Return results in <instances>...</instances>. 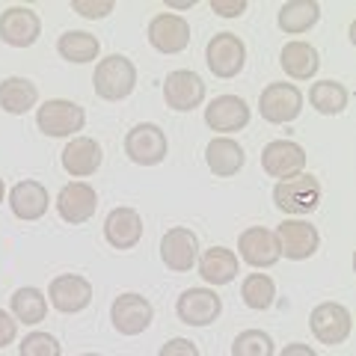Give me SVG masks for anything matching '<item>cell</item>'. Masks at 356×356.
<instances>
[{
  "label": "cell",
  "instance_id": "19",
  "mask_svg": "<svg viewBox=\"0 0 356 356\" xmlns=\"http://www.w3.org/2000/svg\"><path fill=\"white\" fill-rule=\"evenodd\" d=\"M57 211H60V217L65 222H72V226L92 220L95 211H98V193H95V187L86 184V181L65 184L63 191L57 193Z\"/></svg>",
  "mask_w": 356,
  "mask_h": 356
},
{
  "label": "cell",
  "instance_id": "5",
  "mask_svg": "<svg viewBox=\"0 0 356 356\" xmlns=\"http://www.w3.org/2000/svg\"><path fill=\"white\" fill-rule=\"evenodd\" d=\"M309 327H312V336H315L321 344H344L348 336L353 332V315L344 303H318L309 315Z\"/></svg>",
  "mask_w": 356,
  "mask_h": 356
},
{
  "label": "cell",
  "instance_id": "21",
  "mask_svg": "<svg viewBox=\"0 0 356 356\" xmlns=\"http://www.w3.org/2000/svg\"><path fill=\"white\" fill-rule=\"evenodd\" d=\"M60 161H63V170L72 178H86V175H95L104 154L92 137H72L60 152Z\"/></svg>",
  "mask_w": 356,
  "mask_h": 356
},
{
  "label": "cell",
  "instance_id": "1",
  "mask_svg": "<svg viewBox=\"0 0 356 356\" xmlns=\"http://www.w3.org/2000/svg\"><path fill=\"white\" fill-rule=\"evenodd\" d=\"M92 86H95V95L104 98V102H122L137 86V65L125 54H110V57L98 60Z\"/></svg>",
  "mask_w": 356,
  "mask_h": 356
},
{
  "label": "cell",
  "instance_id": "41",
  "mask_svg": "<svg viewBox=\"0 0 356 356\" xmlns=\"http://www.w3.org/2000/svg\"><path fill=\"white\" fill-rule=\"evenodd\" d=\"M81 356H102V353H81Z\"/></svg>",
  "mask_w": 356,
  "mask_h": 356
},
{
  "label": "cell",
  "instance_id": "11",
  "mask_svg": "<svg viewBox=\"0 0 356 356\" xmlns=\"http://www.w3.org/2000/svg\"><path fill=\"white\" fill-rule=\"evenodd\" d=\"M42 36V18L30 6H9L0 13V42L9 48H30Z\"/></svg>",
  "mask_w": 356,
  "mask_h": 356
},
{
  "label": "cell",
  "instance_id": "14",
  "mask_svg": "<svg viewBox=\"0 0 356 356\" xmlns=\"http://www.w3.org/2000/svg\"><path fill=\"white\" fill-rule=\"evenodd\" d=\"M261 170L270 178H294L306 170V149L294 140H273L261 149Z\"/></svg>",
  "mask_w": 356,
  "mask_h": 356
},
{
  "label": "cell",
  "instance_id": "2",
  "mask_svg": "<svg viewBox=\"0 0 356 356\" xmlns=\"http://www.w3.org/2000/svg\"><path fill=\"white\" fill-rule=\"evenodd\" d=\"M273 205L282 211L285 217H303L312 214L321 205V181L312 172H300L285 181H276L273 187Z\"/></svg>",
  "mask_w": 356,
  "mask_h": 356
},
{
  "label": "cell",
  "instance_id": "9",
  "mask_svg": "<svg viewBox=\"0 0 356 356\" xmlns=\"http://www.w3.org/2000/svg\"><path fill=\"white\" fill-rule=\"evenodd\" d=\"M273 235H276V243H280V255H285V259H291V261H306L321 247V235L309 220L288 217L280 222V229H276Z\"/></svg>",
  "mask_w": 356,
  "mask_h": 356
},
{
  "label": "cell",
  "instance_id": "20",
  "mask_svg": "<svg viewBox=\"0 0 356 356\" xmlns=\"http://www.w3.org/2000/svg\"><path fill=\"white\" fill-rule=\"evenodd\" d=\"M48 205H51L48 187L42 181H33V178H24V181H18L13 191H9V208H13V214L24 222L42 220L48 214Z\"/></svg>",
  "mask_w": 356,
  "mask_h": 356
},
{
  "label": "cell",
  "instance_id": "17",
  "mask_svg": "<svg viewBox=\"0 0 356 356\" xmlns=\"http://www.w3.org/2000/svg\"><path fill=\"white\" fill-rule=\"evenodd\" d=\"M149 44L161 54H181L191 44V24L175 13H161L149 21Z\"/></svg>",
  "mask_w": 356,
  "mask_h": 356
},
{
  "label": "cell",
  "instance_id": "4",
  "mask_svg": "<svg viewBox=\"0 0 356 356\" xmlns=\"http://www.w3.org/2000/svg\"><path fill=\"white\" fill-rule=\"evenodd\" d=\"M205 63L208 69L214 72V77H222V81H232L243 72L247 65V44H243L241 36L235 33H217L211 36L208 48H205Z\"/></svg>",
  "mask_w": 356,
  "mask_h": 356
},
{
  "label": "cell",
  "instance_id": "35",
  "mask_svg": "<svg viewBox=\"0 0 356 356\" xmlns=\"http://www.w3.org/2000/svg\"><path fill=\"white\" fill-rule=\"evenodd\" d=\"M158 356H199V348H196V341L191 339H170L163 344V348L158 350Z\"/></svg>",
  "mask_w": 356,
  "mask_h": 356
},
{
  "label": "cell",
  "instance_id": "33",
  "mask_svg": "<svg viewBox=\"0 0 356 356\" xmlns=\"http://www.w3.org/2000/svg\"><path fill=\"white\" fill-rule=\"evenodd\" d=\"M21 356H63V344L51 332H30L18 344Z\"/></svg>",
  "mask_w": 356,
  "mask_h": 356
},
{
  "label": "cell",
  "instance_id": "36",
  "mask_svg": "<svg viewBox=\"0 0 356 356\" xmlns=\"http://www.w3.org/2000/svg\"><path fill=\"white\" fill-rule=\"evenodd\" d=\"M247 0H211V9L220 15V18H241L247 13Z\"/></svg>",
  "mask_w": 356,
  "mask_h": 356
},
{
  "label": "cell",
  "instance_id": "22",
  "mask_svg": "<svg viewBox=\"0 0 356 356\" xmlns=\"http://www.w3.org/2000/svg\"><path fill=\"white\" fill-rule=\"evenodd\" d=\"M104 238L113 250H134L143 241V217L134 208H113L104 220Z\"/></svg>",
  "mask_w": 356,
  "mask_h": 356
},
{
  "label": "cell",
  "instance_id": "31",
  "mask_svg": "<svg viewBox=\"0 0 356 356\" xmlns=\"http://www.w3.org/2000/svg\"><path fill=\"white\" fill-rule=\"evenodd\" d=\"M241 297H243V303L255 312L270 309L276 300V282L267 273H250L247 280L241 282Z\"/></svg>",
  "mask_w": 356,
  "mask_h": 356
},
{
  "label": "cell",
  "instance_id": "6",
  "mask_svg": "<svg viewBox=\"0 0 356 356\" xmlns=\"http://www.w3.org/2000/svg\"><path fill=\"white\" fill-rule=\"evenodd\" d=\"M166 152H170L166 131L154 122H140L125 134V154L137 166H158L166 158Z\"/></svg>",
  "mask_w": 356,
  "mask_h": 356
},
{
  "label": "cell",
  "instance_id": "7",
  "mask_svg": "<svg viewBox=\"0 0 356 356\" xmlns=\"http://www.w3.org/2000/svg\"><path fill=\"white\" fill-rule=\"evenodd\" d=\"M110 321H113L119 336H140V332H146L152 327L154 306L149 303V297H143L137 291H125L110 306Z\"/></svg>",
  "mask_w": 356,
  "mask_h": 356
},
{
  "label": "cell",
  "instance_id": "32",
  "mask_svg": "<svg viewBox=\"0 0 356 356\" xmlns=\"http://www.w3.org/2000/svg\"><path fill=\"white\" fill-rule=\"evenodd\" d=\"M232 356H273V339L264 330H243L232 344Z\"/></svg>",
  "mask_w": 356,
  "mask_h": 356
},
{
  "label": "cell",
  "instance_id": "24",
  "mask_svg": "<svg viewBox=\"0 0 356 356\" xmlns=\"http://www.w3.org/2000/svg\"><path fill=\"white\" fill-rule=\"evenodd\" d=\"M280 65H282V72L288 77H294V81H309V77H315L318 69H321V54H318L315 44H309L303 39H294L282 48Z\"/></svg>",
  "mask_w": 356,
  "mask_h": 356
},
{
  "label": "cell",
  "instance_id": "39",
  "mask_svg": "<svg viewBox=\"0 0 356 356\" xmlns=\"http://www.w3.org/2000/svg\"><path fill=\"white\" fill-rule=\"evenodd\" d=\"M196 3V0H166V6L170 9H191Z\"/></svg>",
  "mask_w": 356,
  "mask_h": 356
},
{
  "label": "cell",
  "instance_id": "29",
  "mask_svg": "<svg viewBox=\"0 0 356 356\" xmlns=\"http://www.w3.org/2000/svg\"><path fill=\"white\" fill-rule=\"evenodd\" d=\"M9 306H13V318L21 321V324H27V327L42 324L44 315H48V297L33 285L18 288V291L9 297Z\"/></svg>",
  "mask_w": 356,
  "mask_h": 356
},
{
  "label": "cell",
  "instance_id": "12",
  "mask_svg": "<svg viewBox=\"0 0 356 356\" xmlns=\"http://www.w3.org/2000/svg\"><path fill=\"white\" fill-rule=\"evenodd\" d=\"M175 312H178V321L187 327H208L220 318L222 300L217 297L214 288H187L178 297Z\"/></svg>",
  "mask_w": 356,
  "mask_h": 356
},
{
  "label": "cell",
  "instance_id": "23",
  "mask_svg": "<svg viewBox=\"0 0 356 356\" xmlns=\"http://www.w3.org/2000/svg\"><path fill=\"white\" fill-rule=\"evenodd\" d=\"M205 163L217 178H232V175H238L243 170V163H247V152H243V146L238 140L214 137L208 143V149H205Z\"/></svg>",
  "mask_w": 356,
  "mask_h": 356
},
{
  "label": "cell",
  "instance_id": "40",
  "mask_svg": "<svg viewBox=\"0 0 356 356\" xmlns=\"http://www.w3.org/2000/svg\"><path fill=\"white\" fill-rule=\"evenodd\" d=\"M3 196H6V184H3V178H0V202H3Z\"/></svg>",
  "mask_w": 356,
  "mask_h": 356
},
{
  "label": "cell",
  "instance_id": "34",
  "mask_svg": "<svg viewBox=\"0 0 356 356\" xmlns=\"http://www.w3.org/2000/svg\"><path fill=\"white\" fill-rule=\"evenodd\" d=\"M72 9L77 15L95 21V18H107L116 9V3L113 0H72Z\"/></svg>",
  "mask_w": 356,
  "mask_h": 356
},
{
  "label": "cell",
  "instance_id": "30",
  "mask_svg": "<svg viewBox=\"0 0 356 356\" xmlns=\"http://www.w3.org/2000/svg\"><path fill=\"white\" fill-rule=\"evenodd\" d=\"M57 51H60L63 60L83 65V63L98 60V54H102V42H98V36H92V33H86V30H69V33H63L60 36Z\"/></svg>",
  "mask_w": 356,
  "mask_h": 356
},
{
  "label": "cell",
  "instance_id": "10",
  "mask_svg": "<svg viewBox=\"0 0 356 356\" xmlns=\"http://www.w3.org/2000/svg\"><path fill=\"white\" fill-rule=\"evenodd\" d=\"M163 102L170 110L178 113H191L205 102V81L191 69L170 72L163 81Z\"/></svg>",
  "mask_w": 356,
  "mask_h": 356
},
{
  "label": "cell",
  "instance_id": "25",
  "mask_svg": "<svg viewBox=\"0 0 356 356\" xmlns=\"http://www.w3.org/2000/svg\"><path fill=\"white\" fill-rule=\"evenodd\" d=\"M196 264H199V276H202L208 285H214V288L235 282V276H238V255L232 252L229 247L205 250L196 259Z\"/></svg>",
  "mask_w": 356,
  "mask_h": 356
},
{
  "label": "cell",
  "instance_id": "16",
  "mask_svg": "<svg viewBox=\"0 0 356 356\" xmlns=\"http://www.w3.org/2000/svg\"><path fill=\"white\" fill-rule=\"evenodd\" d=\"M250 104L241 95H217L214 102L205 107V125L211 131H220L222 137L235 131H243L250 125Z\"/></svg>",
  "mask_w": 356,
  "mask_h": 356
},
{
  "label": "cell",
  "instance_id": "18",
  "mask_svg": "<svg viewBox=\"0 0 356 356\" xmlns=\"http://www.w3.org/2000/svg\"><path fill=\"white\" fill-rule=\"evenodd\" d=\"M238 252L250 267H255V270H261V267H273L276 261L282 259L276 235L270 229H264V226L243 229L241 238H238Z\"/></svg>",
  "mask_w": 356,
  "mask_h": 356
},
{
  "label": "cell",
  "instance_id": "13",
  "mask_svg": "<svg viewBox=\"0 0 356 356\" xmlns=\"http://www.w3.org/2000/svg\"><path fill=\"white\" fill-rule=\"evenodd\" d=\"M48 300L63 315H77V312H83L92 303V282L81 273L54 276V282L48 285Z\"/></svg>",
  "mask_w": 356,
  "mask_h": 356
},
{
  "label": "cell",
  "instance_id": "26",
  "mask_svg": "<svg viewBox=\"0 0 356 356\" xmlns=\"http://www.w3.org/2000/svg\"><path fill=\"white\" fill-rule=\"evenodd\" d=\"M39 102V86L30 77H3L0 81V110L9 116H24Z\"/></svg>",
  "mask_w": 356,
  "mask_h": 356
},
{
  "label": "cell",
  "instance_id": "3",
  "mask_svg": "<svg viewBox=\"0 0 356 356\" xmlns=\"http://www.w3.org/2000/svg\"><path fill=\"white\" fill-rule=\"evenodd\" d=\"M36 125L44 137H74L86 125V110L72 98H48L36 110Z\"/></svg>",
  "mask_w": 356,
  "mask_h": 356
},
{
  "label": "cell",
  "instance_id": "27",
  "mask_svg": "<svg viewBox=\"0 0 356 356\" xmlns=\"http://www.w3.org/2000/svg\"><path fill=\"white\" fill-rule=\"evenodd\" d=\"M321 21V6L315 0H288L280 6V15H276V24L288 36H300V33L312 30Z\"/></svg>",
  "mask_w": 356,
  "mask_h": 356
},
{
  "label": "cell",
  "instance_id": "15",
  "mask_svg": "<svg viewBox=\"0 0 356 356\" xmlns=\"http://www.w3.org/2000/svg\"><path fill=\"white\" fill-rule=\"evenodd\" d=\"M161 259L172 273H187L196 267L199 259V238L193 229L172 226L161 241Z\"/></svg>",
  "mask_w": 356,
  "mask_h": 356
},
{
  "label": "cell",
  "instance_id": "38",
  "mask_svg": "<svg viewBox=\"0 0 356 356\" xmlns=\"http://www.w3.org/2000/svg\"><path fill=\"white\" fill-rule=\"evenodd\" d=\"M280 356H318V353L312 350L309 344H303V341H291V344H285Z\"/></svg>",
  "mask_w": 356,
  "mask_h": 356
},
{
  "label": "cell",
  "instance_id": "37",
  "mask_svg": "<svg viewBox=\"0 0 356 356\" xmlns=\"http://www.w3.org/2000/svg\"><path fill=\"white\" fill-rule=\"evenodd\" d=\"M15 336H18V321L9 315V312L0 309V350L9 348V344L15 341Z\"/></svg>",
  "mask_w": 356,
  "mask_h": 356
},
{
  "label": "cell",
  "instance_id": "8",
  "mask_svg": "<svg viewBox=\"0 0 356 356\" xmlns=\"http://www.w3.org/2000/svg\"><path fill=\"white\" fill-rule=\"evenodd\" d=\"M261 119L270 125H285L303 113V92L294 83H267L259 98Z\"/></svg>",
  "mask_w": 356,
  "mask_h": 356
},
{
  "label": "cell",
  "instance_id": "28",
  "mask_svg": "<svg viewBox=\"0 0 356 356\" xmlns=\"http://www.w3.org/2000/svg\"><path fill=\"white\" fill-rule=\"evenodd\" d=\"M309 104L318 110L321 116H341L350 104L348 86L339 81H318L309 89Z\"/></svg>",
  "mask_w": 356,
  "mask_h": 356
}]
</instances>
